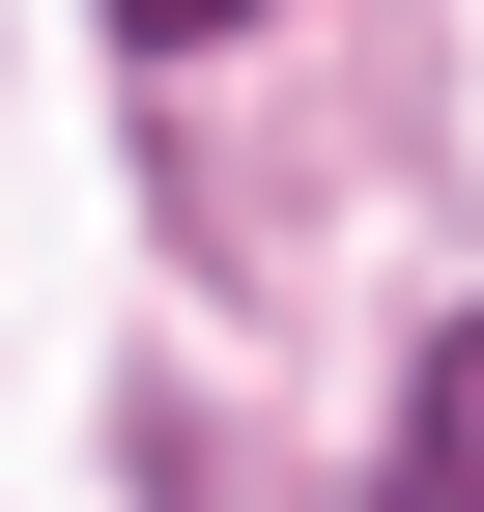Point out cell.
Masks as SVG:
<instances>
[{
    "label": "cell",
    "mask_w": 484,
    "mask_h": 512,
    "mask_svg": "<svg viewBox=\"0 0 484 512\" xmlns=\"http://www.w3.org/2000/svg\"><path fill=\"white\" fill-rule=\"evenodd\" d=\"M399 512H484V342L428 370V427H399Z\"/></svg>",
    "instance_id": "6da1fadb"
},
{
    "label": "cell",
    "mask_w": 484,
    "mask_h": 512,
    "mask_svg": "<svg viewBox=\"0 0 484 512\" xmlns=\"http://www.w3.org/2000/svg\"><path fill=\"white\" fill-rule=\"evenodd\" d=\"M114 29H143V57H200V29H257V0H114Z\"/></svg>",
    "instance_id": "7a4b0ae2"
}]
</instances>
